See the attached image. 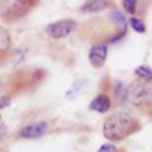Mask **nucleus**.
<instances>
[{"mask_svg":"<svg viewBox=\"0 0 152 152\" xmlns=\"http://www.w3.org/2000/svg\"><path fill=\"white\" fill-rule=\"evenodd\" d=\"M141 129H143L141 120L127 109H116L109 113L102 122V136L111 143L124 141L138 134Z\"/></svg>","mask_w":152,"mask_h":152,"instance_id":"f257e3e1","label":"nucleus"},{"mask_svg":"<svg viewBox=\"0 0 152 152\" xmlns=\"http://www.w3.org/2000/svg\"><path fill=\"white\" fill-rule=\"evenodd\" d=\"M127 99L132 107L138 111L150 115L152 113V81H140L134 79L127 84Z\"/></svg>","mask_w":152,"mask_h":152,"instance_id":"f03ea898","label":"nucleus"},{"mask_svg":"<svg viewBox=\"0 0 152 152\" xmlns=\"http://www.w3.org/2000/svg\"><path fill=\"white\" fill-rule=\"evenodd\" d=\"M41 0H11L9 6H4V11L0 13V18L4 20V23H13L22 18H25L31 11L38 7Z\"/></svg>","mask_w":152,"mask_h":152,"instance_id":"7ed1b4c3","label":"nucleus"},{"mask_svg":"<svg viewBox=\"0 0 152 152\" xmlns=\"http://www.w3.org/2000/svg\"><path fill=\"white\" fill-rule=\"evenodd\" d=\"M79 29L77 22H75L73 18H63V20H57V22H52L45 27V34L50 38V39H64L68 38L70 34H73L75 31Z\"/></svg>","mask_w":152,"mask_h":152,"instance_id":"20e7f679","label":"nucleus"},{"mask_svg":"<svg viewBox=\"0 0 152 152\" xmlns=\"http://www.w3.org/2000/svg\"><path fill=\"white\" fill-rule=\"evenodd\" d=\"M113 106H115V102H113V95H111V83H102L99 93L93 97L88 109L93 111V113L104 115V113H109L113 109Z\"/></svg>","mask_w":152,"mask_h":152,"instance_id":"39448f33","label":"nucleus"},{"mask_svg":"<svg viewBox=\"0 0 152 152\" xmlns=\"http://www.w3.org/2000/svg\"><path fill=\"white\" fill-rule=\"evenodd\" d=\"M48 132H50V122L38 120V122H29V124L22 125L16 131V138L18 140H39Z\"/></svg>","mask_w":152,"mask_h":152,"instance_id":"423d86ee","label":"nucleus"},{"mask_svg":"<svg viewBox=\"0 0 152 152\" xmlns=\"http://www.w3.org/2000/svg\"><path fill=\"white\" fill-rule=\"evenodd\" d=\"M13 56V36L11 31L0 23V68L9 63Z\"/></svg>","mask_w":152,"mask_h":152,"instance_id":"0eeeda50","label":"nucleus"},{"mask_svg":"<svg viewBox=\"0 0 152 152\" xmlns=\"http://www.w3.org/2000/svg\"><path fill=\"white\" fill-rule=\"evenodd\" d=\"M107 52H109V45L106 43H93L90 47L88 52V61L93 68H102L106 59H107Z\"/></svg>","mask_w":152,"mask_h":152,"instance_id":"6e6552de","label":"nucleus"},{"mask_svg":"<svg viewBox=\"0 0 152 152\" xmlns=\"http://www.w3.org/2000/svg\"><path fill=\"white\" fill-rule=\"evenodd\" d=\"M115 2L113 0H86V2L79 7V13L88 15V13H102L107 9H113Z\"/></svg>","mask_w":152,"mask_h":152,"instance_id":"1a4fd4ad","label":"nucleus"},{"mask_svg":"<svg viewBox=\"0 0 152 152\" xmlns=\"http://www.w3.org/2000/svg\"><path fill=\"white\" fill-rule=\"evenodd\" d=\"M111 95H113L115 106L127 104L129 102V99H127V84H124L122 81H113L111 83Z\"/></svg>","mask_w":152,"mask_h":152,"instance_id":"9d476101","label":"nucleus"},{"mask_svg":"<svg viewBox=\"0 0 152 152\" xmlns=\"http://www.w3.org/2000/svg\"><path fill=\"white\" fill-rule=\"evenodd\" d=\"M122 9L129 16H138V13H140V0H122Z\"/></svg>","mask_w":152,"mask_h":152,"instance_id":"9b49d317","label":"nucleus"},{"mask_svg":"<svg viewBox=\"0 0 152 152\" xmlns=\"http://www.w3.org/2000/svg\"><path fill=\"white\" fill-rule=\"evenodd\" d=\"M127 23H129V27H131L134 32H138V34H145V32H147V25H145L143 18H140V16H131V18L127 20Z\"/></svg>","mask_w":152,"mask_h":152,"instance_id":"f8f14e48","label":"nucleus"},{"mask_svg":"<svg viewBox=\"0 0 152 152\" xmlns=\"http://www.w3.org/2000/svg\"><path fill=\"white\" fill-rule=\"evenodd\" d=\"M134 77L140 79V81H152V68L147 66V64H140L136 70H134Z\"/></svg>","mask_w":152,"mask_h":152,"instance_id":"ddd939ff","label":"nucleus"},{"mask_svg":"<svg viewBox=\"0 0 152 152\" xmlns=\"http://www.w3.org/2000/svg\"><path fill=\"white\" fill-rule=\"evenodd\" d=\"M118 150H120V148H118L115 143H111V141H109V143H104V145H100L97 152H118Z\"/></svg>","mask_w":152,"mask_h":152,"instance_id":"4468645a","label":"nucleus"},{"mask_svg":"<svg viewBox=\"0 0 152 152\" xmlns=\"http://www.w3.org/2000/svg\"><path fill=\"white\" fill-rule=\"evenodd\" d=\"M11 102H13V95H7V93L2 95V97H0V111L6 109V107H9Z\"/></svg>","mask_w":152,"mask_h":152,"instance_id":"2eb2a0df","label":"nucleus"},{"mask_svg":"<svg viewBox=\"0 0 152 152\" xmlns=\"http://www.w3.org/2000/svg\"><path fill=\"white\" fill-rule=\"evenodd\" d=\"M7 134H9V131H7V125L4 124V120H2V118H0V143H2V141H6Z\"/></svg>","mask_w":152,"mask_h":152,"instance_id":"dca6fc26","label":"nucleus"},{"mask_svg":"<svg viewBox=\"0 0 152 152\" xmlns=\"http://www.w3.org/2000/svg\"><path fill=\"white\" fill-rule=\"evenodd\" d=\"M4 81H6L4 77H0V90H2V88H4Z\"/></svg>","mask_w":152,"mask_h":152,"instance_id":"f3484780","label":"nucleus"},{"mask_svg":"<svg viewBox=\"0 0 152 152\" xmlns=\"http://www.w3.org/2000/svg\"><path fill=\"white\" fill-rule=\"evenodd\" d=\"M118 152H129V150H125V148H120V150H118Z\"/></svg>","mask_w":152,"mask_h":152,"instance_id":"a211bd4d","label":"nucleus"},{"mask_svg":"<svg viewBox=\"0 0 152 152\" xmlns=\"http://www.w3.org/2000/svg\"><path fill=\"white\" fill-rule=\"evenodd\" d=\"M0 2H4V0H0Z\"/></svg>","mask_w":152,"mask_h":152,"instance_id":"6ab92c4d","label":"nucleus"}]
</instances>
